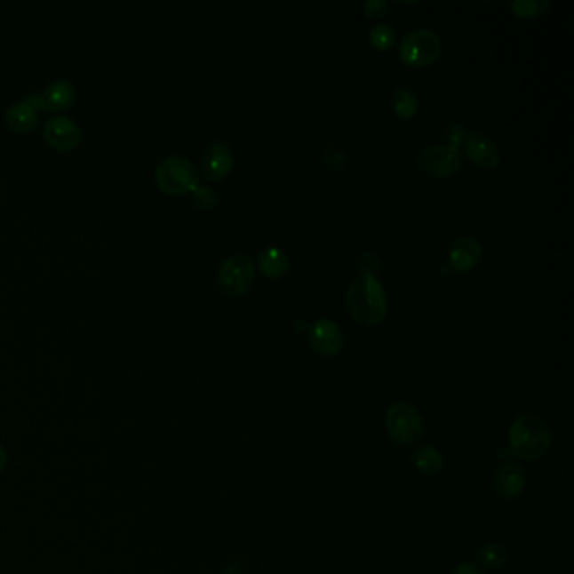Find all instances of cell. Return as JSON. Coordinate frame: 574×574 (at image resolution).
<instances>
[{
  "label": "cell",
  "mask_w": 574,
  "mask_h": 574,
  "mask_svg": "<svg viewBox=\"0 0 574 574\" xmlns=\"http://www.w3.org/2000/svg\"><path fill=\"white\" fill-rule=\"evenodd\" d=\"M346 307L352 319L363 325L381 323L387 314V299L378 276L364 273L354 280L346 293Z\"/></svg>",
  "instance_id": "cell-1"
},
{
  "label": "cell",
  "mask_w": 574,
  "mask_h": 574,
  "mask_svg": "<svg viewBox=\"0 0 574 574\" xmlns=\"http://www.w3.org/2000/svg\"><path fill=\"white\" fill-rule=\"evenodd\" d=\"M511 451L524 462H538L551 448V431L539 416L521 413L515 416L509 430Z\"/></svg>",
  "instance_id": "cell-2"
},
{
  "label": "cell",
  "mask_w": 574,
  "mask_h": 574,
  "mask_svg": "<svg viewBox=\"0 0 574 574\" xmlns=\"http://www.w3.org/2000/svg\"><path fill=\"white\" fill-rule=\"evenodd\" d=\"M155 180L162 192L169 195H184L199 186V171L184 155H169L155 169Z\"/></svg>",
  "instance_id": "cell-3"
},
{
  "label": "cell",
  "mask_w": 574,
  "mask_h": 574,
  "mask_svg": "<svg viewBox=\"0 0 574 574\" xmlns=\"http://www.w3.org/2000/svg\"><path fill=\"white\" fill-rule=\"evenodd\" d=\"M386 430L395 445L413 447L425 433L423 418L415 406L408 403H396L386 413Z\"/></svg>",
  "instance_id": "cell-4"
},
{
  "label": "cell",
  "mask_w": 574,
  "mask_h": 574,
  "mask_svg": "<svg viewBox=\"0 0 574 574\" xmlns=\"http://www.w3.org/2000/svg\"><path fill=\"white\" fill-rule=\"evenodd\" d=\"M442 39L430 29H418L404 36L399 46V58L403 63L413 68H425L434 63L442 54Z\"/></svg>",
  "instance_id": "cell-5"
},
{
  "label": "cell",
  "mask_w": 574,
  "mask_h": 574,
  "mask_svg": "<svg viewBox=\"0 0 574 574\" xmlns=\"http://www.w3.org/2000/svg\"><path fill=\"white\" fill-rule=\"evenodd\" d=\"M255 280V263L248 255H233L224 259L218 272V285L227 297L238 299L250 291Z\"/></svg>",
  "instance_id": "cell-6"
},
{
  "label": "cell",
  "mask_w": 574,
  "mask_h": 574,
  "mask_svg": "<svg viewBox=\"0 0 574 574\" xmlns=\"http://www.w3.org/2000/svg\"><path fill=\"white\" fill-rule=\"evenodd\" d=\"M418 165L430 176L445 179L462 169V154L455 145H430L418 154Z\"/></svg>",
  "instance_id": "cell-7"
},
{
  "label": "cell",
  "mask_w": 574,
  "mask_h": 574,
  "mask_svg": "<svg viewBox=\"0 0 574 574\" xmlns=\"http://www.w3.org/2000/svg\"><path fill=\"white\" fill-rule=\"evenodd\" d=\"M43 137L46 144L58 152H73L80 147L83 132L80 125L68 116L49 118L43 128Z\"/></svg>",
  "instance_id": "cell-8"
},
{
  "label": "cell",
  "mask_w": 574,
  "mask_h": 574,
  "mask_svg": "<svg viewBox=\"0 0 574 574\" xmlns=\"http://www.w3.org/2000/svg\"><path fill=\"white\" fill-rule=\"evenodd\" d=\"M463 148L468 160L480 169H495L500 162V150L494 140L483 132L465 133Z\"/></svg>",
  "instance_id": "cell-9"
},
{
  "label": "cell",
  "mask_w": 574,
  "mask_h": 574,
  "mask_svg": "<svg viewBox=\"0 0 574 574\" xmlns=\"http://www.w3.org/2000/svg\"><path fill=\"white\" fill-rule=\"evenodd\" d=\"M308 340L312 349L323 357H335L344 349V335L332 320H317L308 332Z\"/></svg>",
  "instance_id": "cell-10"
},
{
  "label": "cell",
  "mask_w": 574,
  "mask_h": 574,
  "mask_svg": "<svg viewBox=\"0 0 574 574\" xmlns=\"http://www.w3.org/2000/svg\"><path fill=\"white\" fill-rule=\"evenodd\" d=\"M527 485L526 470L517 463H504L495 472L494 487L495 494L504 500H514L521 497Z\"/></svg>",
  "instance_id": "cell-11"
},
{
  "label": "cell",
  "mask_w": 574,
  "mask_h": 574,
  "mask_svg": "<svg viewBox=\"0 0 574 574\" xmlns=\"http://www.w3.org/2000/svg\"><path fill=\"white\" fill-rule=\"evenodd\" d=\"M233 163L235 157L231 147L223 140H216L209 145L203 155V172L209 180L218 182L227 177L233 169Z\"/></svg>",
  "instance_id": "cell-12"
},
{
  "label": "cell",
  "mask_w": 574,
  "mask_h": 574,
  "mask_svg": "<svg viewBox=\"0 0 574 574\" xmlns=\"http://www.w3.org/2000/svg\"><path fill=\"white\" fill-rule=\"evenodd\" d=\"M76 100V88L71 81L58 80L49 83L39 93L41 108L46 112H64L73 107Z\"/></svg>",
  "instance_id": "cell-13"
},
{
  "label": "cell",
  "mask_w": 574,
  "mask_h": 574,
  "mask_svg": "<svg viewBox=\"0 0 574 574\" xmlns=\"http://www.w3.org/2000/svg\"><path fill=\"white\" fill-rule=\"evenodd\" d=\"M482 259V246L474 238H460L455 241L450 250V265L457 272H472Z\"/></svg>",
  "instance_id": "cell-14"
},
{
  "label": "cell",
  "mask_w": 574,
  "mask_h": 574,
  "mask_svg": "<svg viewBox=\"0 0 574 574\" xmlns=\"http://www.w3.org/2000/svg\"><path fill=\"white\" fill-rule=\"evenodd\" d=\"M4 118H5L7 127L20 135H29L39 125L37 110H34L31 105L26 101L11 105L4 115Z\"/></svg>",
  "instance_id": "cell-15"
},
{
  "label": "cell",
  "mask_w": 574,
  "mask_h": 574,
  "mask_svg": "<svg viewBox=\"0 0 574 574\" xmlns=\"http://www.w3.org/2000/svg\"><path fill=\"white\" fill-rule=\"evenodd\" d=\"M411 463L416 470L425 477H434L445 466V458L442 451L434 447H421L413 451Z\"/></svg>",
  "instance_id": "cell-16"
},
{
  "label": "cell",
  "mask_w": 574,
  "mask_h": 574,
  "mask_svg": "<svg viewBox=\"0 0 574 574\" xmlns=\"http://www.w3.org/2000/svg\"><path fill=\"white\" fill-rule=\"evenodd\" d=\"M259 272L270 278H282L290 270V258L278 248H268L258 256Z\"/></svg>",
  "instance_id": "cell-17"
},
{
  "label": "cell",
  "mask_w": 574,
  "mask_h": 574,
  "mask_svg": "<svg viewBox=\"0 0 574 574\" xmlns=\"http://www.w3.org/2000/svg\"><path fill=\"white\" fill-rule=\"evenodd\" d=\"M480 566L490 571H498L507 562V549L500 543H489L482 546L477 553Z\"/></svg>",
  "instance_id": "cell-18"
},
{
  "label": "cell",
  "mask_w": 574,
  "mask_h": 574,
  "mask_svg": "<svg viewBox=\"0 0 574 574\" xmlns=\"http://www.w3.org/2000/svg\"><path fill=\"white\" fill-rule=\"evenodd\" d=\"M391 107H393V112L396 113L399 118L410 120L418 113L419 103H418V98L413 92H410L406 88H398L391 96Z\"/></svg>",
  "instance_id": "cell-19"
},
{
  "label": "cell",
  "mask_w": 574,
  "mask_h": 574,
  "mask_svg": "<svg viewBox=\"0 0 574 574\" xmlns=\"http://www.w3.org/2000/svg\"><path fill=\"white\" fill-rule=\"evenodd\" d=\"M371 44L379 51H387L396 43V31L391 24H378L369 32Z\"/></svg>",
  "instance_id": "cell-20"
},
{
  "label": "cell",
  "mask_w": 574,
  "mask_h": 574,
  "mask_svg": "<svg viewBox=\"0 0 574 574\" xmlns=\"http://www.w3.org/2000/svg\"><path fill=\"white\" fill-rule=\"evenodd\" d=\"M547 0H515L512 2V12L515 16L530 19V17L543 16L544 12L549 9Z\"/></svg>",
  "instance_id": "cell-21"
},
{
  "label": "cell",
  "mask_w": 574,
  "mask_h": 574,
  "mask_svg": "<svg viewBox=\"0 0 574 574\" xmlns=\"http://www.w3.org/2000/svg\"><path fill=\"white\" fill-rule=\"evenodd\" d=\"M192 201L195 208L211 211L218 206V194L208 186H197V189L192 192Z\"/></svg>",
  "instance_id": "cell-22"
},
{
  "label": "cell",
  "mask_w": 574,
  "mask_h": 574,
  "mask_svg": "<svg viewBox=\"0 0 574 574\" xmlns=\"http://www.w3.org/2000/svg\"><path fill=\"white\" fill-rule=\"evenodd\" d=\"M387 12V2L384 0H367L364 4V14L369 19H379Z\"/></svg>",
  "instance_id": "cell-23"
},
{
  "label": "cell",
  "mask_w": 574,
  "mask_h": 574,
  "mask_svg": "<svg viewBox=\"0 0 574 574\" xmlns=\"http://www.w3.org/2000/svg\"><path fill=\"white\" fill-rule=\"evenodd\" d=\"M451 574H485L479 566L472 564V562H460Z\"/></svg>",
  "instance_id": "cell-24"
},
{
  "label": "cell",
  "mask_w": 574,
  "mask_h": 574,
  "mask_svg": "<svg viewBox=\"0 0 574 574\" xmlns=\"http://www.w3.org/2000/svg\"><path fill=\"white\" fill-rule=\"evenodd\" d=\"M7 462H9V457H7V451L5 448L0 447V474L5 470L7 466Z\"/></svg>",
  "instance_id": "cell-25"
}]
</instances>
